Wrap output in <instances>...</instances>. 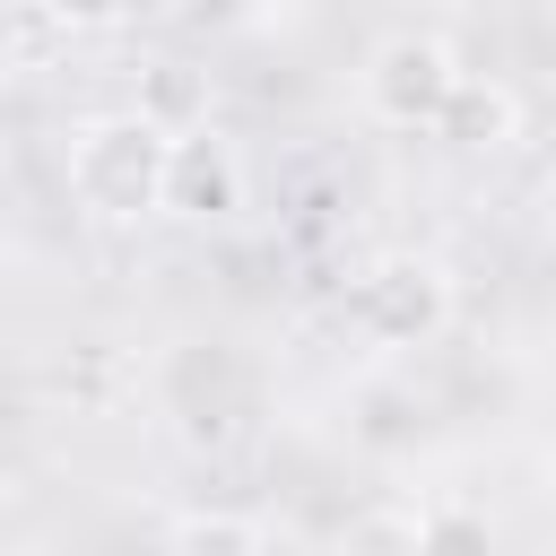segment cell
<instances>
[{
    "label": "cell",
    "instance_id": "6",
    "mask_svg": "<svg viewBox=\"0 0 556 556\" xmlns=\"http://www.w3.org/2000/svg\"><path fill=\"white\" fill-rule=\"evenodd\" d=\"M165 539H174V547H235V556H252V547H269L278 530L252 521V513H182Z\"/></svg>",
    "mask_w": 556,
    "mask_h": 556
},
{
    "label": "cell",
    "instance_id": "11",
    "mask_svg": "<svg viewBox=\"0 0 556 556\" xmlns=\"http://www.w3.org/2000/svg\"><path fill=\"white\" fill-rule=\"evenodd\" d=\"M539 226H547V243H556V182H547V200H539Z\"/></svg>",
    "mask_w": 556,
    "mask_h": 556
},
{
    "label": "cell",
    "instance_id": "4",
    "mask_svg": "<svg viewBox=\"0 0 556 556\" xmlns=\"http://www.w3.org/2000/svg\"><path fill=\"white\" fill-rule=\"evenodd\" d=\"M243 208V156L217 122H191L174 130V156H165V217H191V226H217Z\"/></svg>",
    "mask_w": 556,
    "mask_h": 556
},
{
    "label": "cell",
    "instance_id": "13",
    "mask_svg": "<svg viewBox=\"0 0 556 556\" xmlns=\"http://www.w3.org/2000/svg\"><path fill=\"white\" fill-rule=\"evenodd\" d=\"M547 495H556V452H547Z\"/></svg>",
    "mask_w": 556,
    "mask_h": 556
},
{
    "label": "cell",
    "instance_id": "8",
    "mask_svg": "<svg viewBox=\"0 0 556 556\" xmlns=\"http://www.w3.org/2000/svg\"><path fill=\"white\" fill-rule=\"evenodd\" d=\"M408 539H417V547H486V539H495V521H486V513H452V504H443V513H417V521H408Z\"/></svg>",
    "mask_w": 556,
    "mask_h": 556
},
{
    "label": "cell",
    "instance_id": "9",
    "mask_svg": "<svg viewBox=\"0 0 556 556\" xmlns=\"http://www.w3.org/2000/svg\"><path fill=\"white\" fill-rule=\"evenodd\" d=\"M139 113H156L165 130H191V122H208V113H200V96H191V78H182L174 61L156 70V87H148V104H139Z\"/></svg>",
    "mask_w": 556,
    "mask_h": 556
},
{
    "label": "cell",
    "instance_id": "14",
    "mask_svg": "<svg viewBox=\"0 0 556 556\" xmlns=\"http://www.w3.org/2000/svg\"><path fill=\"white\" fill-rule=\"evenodd\" d=\"M0 486H9V452H0Z\"/></svg>",
    "mask_w": 556,
    "mask_h": 556
},
{
    "label": "cell",
    "instance_id": "5",
    "mask_svg": "<svg viewBox=\"0 0 556 556\" xmlns=\"http://www.w3.org/2000/svg\"><path fill=\"white\" fill-rule=\"evenodd\" d=\"M434 139H452V148H513L521 139V96L504 78H469L460 70L452 104L434 113Z\"/></svg>",
    "mask_w": 556,
    "mask_h": 556
},
{
    "label": "cell",
    "instance_id": "3",
    "mask_svg": "<svg viewBox=\"0 0 556 556\" xmlns=\"http://www.w3.org/2000/svg\"><path fill=\"white\" fill-rule=\"evenodd\" d=\"M356 87H365V113L382 130H434V113L460 87V52L443 35H382L365 52V78Z\"/></svg>",
    "mask_w": 556,
    "mask_h": 556
},
{
    "label": "cell",
    "instance_id": "2",
    "mask_svg": "<svg viewBox=\"0 0 556 556\" xmlns=\"http://www.w3.org/2000/svg\"><path fill=\"white\" fill-rule=\"evenodd\" d=\"M348 321H356L365 348H382V356H417V348H434V339L452 330V269L426 261V252H382V261L356 269V287H348Z\"/></svg>",
    "mask_w": 556,
    "mask_h": 556
},
{
    "label": "cell",
    "instance_id": "7",
    "mask_svg": "<svg viewBox=\"0 0 556 556\" xmlns=\"http://www.w3.org/2000/svg\"><path fill=\"white\" fill-rule=\"evenodd\" d=\"M261 9H269V0H165V17H174L182 35H200V43H226V35L261 26Z\"/></svg>",
    "mask_w": 556,
    "mask_h": 556
},
{
    "label": "cell",
    "instance_id": "1",
    "mask_svg": "<svg viewBox=\"0 0 556 556\" xmlns=\"http://www.w3.org/2000/svg\"><path fill=\"white\" fill-rule=\"evenodd\" d=\"M165 156H174V130L156 113H87L70 130V200L104 226H139V217H165Z\"/></svg>",
    "mask_w": 556,
    "mask_h": 556
},
{
    "label": "cell",
    "instance_id": "12",
    "mask_svg": "<svg viewBox=\"0 0 556 556\" xmlns=\"http://www.w3.org/2000/svg\"><path fill=\"white\" fill-rule=\"evenodd\" d=\"M0 174H9V130H0Z\"/></svg>",
    "mask_w": 556,
    "mask_h": 556
},
{
    "label": "cell",
    "instance_id": "10",
    "mask_svg": "<svg viewBox=\"0 0 556 556\" xmlns=\"http://www.w3.org/2000/svg\"><path fill=\"white\" fill-rule=\"evenodd\" d=\"M43 17L70 35H113L122 17H139V0H43Z\"/></svg>",
    "mask_w": 556,
    "mask_h": 556
}]
</instances>
